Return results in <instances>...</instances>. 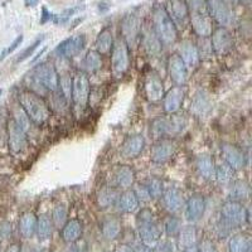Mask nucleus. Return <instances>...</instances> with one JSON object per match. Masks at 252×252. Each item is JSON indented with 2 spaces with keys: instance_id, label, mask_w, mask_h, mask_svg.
I'll return each instance as SVG.
<instances>
[{
  "instance_id": "obj_8",
  "label": "nucleus",
  "mask_w": 252,
  "mask_h": 252,
  "mask_svg": "<svg viewBox=\"0 0 252 252\" xmlns=\"http://www.w3.org/2000/svg\"><path fill=\"white\" fill-rule=\"evenodd\" d=\"M33 80L37 82V85L42 86L47 91L58 92L60 75L52 63L44 62L38 64L33 72Z\"/></svg>"
},
{
  "instance_id": "obj_23",
  "label": "nucleus",
  "mask_w": 252,
  "mask_h": 252,
  "mask_svg": "<svg viewBox=\"0 0 252 252\" xmlns=\"http://www.w3.org/2000/svg\"><path fill=\"white\" fill-rule=\"evenodd\" d=\"M8 145L12 153H20L27 145V134L13 119L8 121Z\"/></svg>"
},
{
  "instance_id": "obj_15",
  "label": "nucleus",
  "mask_w": 252,
  "mask_h": 252,
  "mask_svg": "<svg viewBox=\"0 0 252 252\" xmlns=\"http://www.w3.org/2000/svg\"><path fill=\"white\" fill-rule=\"evenodd\" d=\"M166 68L169 77L177 86H184L188 81V68L186 67L182 58L178 56V53H173L168 58L166 62Z\"/></svg>"
},
{
  "instance_id": "obj_48",
  "label": "nucleus",
  "mask_w": 252,
  "mask_h": 252,
  "mask_svg": "<svg viewBox=\"0 0 252 252\" xmlns=\"http://www.w3.org/2000/svg\"><path fill=\"white\" fill-rule=\"evenodd\" d=\"M42 40H43V38H39V39H37L34 42V43L32 44V47H28V48L26 49V51L22 53V56H20L19 58L17 60V62H22V61L27 60L28 57H31V55H33V52L35 51V49L38 48V46H39L40 43H42Z\"/></svg>"
},
{
  "instance_id": "obj_4",
  "label": "nucleus",
  "mask_w": 252,
  "mask_h": 252,
  "mask_svg": "<svg viewBox=\"0 0 252 252\" xmlns=\"http://www.w3.org/2000/svg\"><path fill=\"white\" fill-rule=\"evenodd\" d=\"M187 120L184 116L181 115L172 114L169 118H158L153 120L150 126V132H152L154 139L172 138L174 135L182 132V130L186 127Z\"/></svg>"
},
{
  "instance_id": "obj_19",
  "label": "nucleus",
  "mask_w": 252,
  "mask_h": 252,
  "mask_svg": "<svg viewBox=\"0 0 252 252\" xmlns=\"http://www.w3.org/2000/svg\"><path fill=\"white\" fill-rule=\"evenodd\" d=\"M161 199H163L164 208L170 215L181 212L182 209L184 208V204H186L183 193H182L181 189L175 188V187H169V188L164 189Z\"/></svg>"
},
{
  "instance_id": "obj_6",
  "label": "nucleus",
  "mask_w": 252,
  "mask_h": 252,
  "mask_svg": "<svg viewBox=\"0 0 252 252\" xmlns=\"http://www.w3.org/2000/svg\"><path fill=\"white\" fill-rule=\"evenodd\" d=\"M90 92H91V86H90V80L86 72H76L75 76L72 77L71 94V101L73 102L76 109L83 110L87 106L90 100Z\"/></svg>"
},
{
  "instance_id": "obj_3",
  "label": "nucleus",
  "mask_w": 252,
  "mask_h": 252,
  "mask_svg": "<svg viewBox=\"0 0 252 252\" xmlns=\"http://www.w3.org/2000/svg\"><path fill=\"white\" fill-rule=\"evenodd\" d=\"M136 223L143 245L148 247H155V245L160 241L161 231L152 211L148 208L141 209L136 218Z\"/></svg>"
},
{
  "instance_id": "obj_44",
  "label": "nucleus",
  "mask_w": 252,
  "mask_h": 252,
  "mask_svg": "<svg viewBox=\"0 0 252 252\" xmlns=\"http://www.w3.org/2000/svg\"><path fill=\"white\" fill-rule=\"evenodd\" d=\"M13 120H14V123L27 134V131L29 130V126H31V120H29L27 114L23 111V109L20 106L14 110V119H13Z\"/></svg>"
},
{
  "instance_id": "obj_12",
  "label": "nucleus",
  "mask_w": 252,
  "mask_h": 252,
  "mask_svg": "<svg viewBox=\"0 0 252 252\" xmlns=\"http://www.w3.org/2000/svg\"><path fill=\"white\" fill-rule=\"evenodd\" d=\"M144 92H145V97L150 102H159L164 97V85L161 81L160 76L158 75L157 72L150 71L145 75L144 80Z\"/></svg>"
},
{
  "instance_id": "obj_14",
  "label": "nucleus",
  "mask_w": 252,
  "mask_h": 252,
  "mask_svg": "<svg viewBox=\"0 0 252 252\" xmlns=\"http://www.w3.org/2000/svg\"><path fill=\"white\" fill-rule=\"evenodd\" d=\"M177 28L184 29L189 22V8L186 0H169L165 9Z\"/></svg>"
},
{
  "instance_id": "obj_26",
  "label": "nucleus",
  "mask_w": 252,
  "mask_h": 252,
  "mask_svg": "<svg viewBox=\"0 0 252 252\" xmlns=\"http://www.w3.org/2000/svg\"><path fill=\"white\" fill-rule=\"evenodd\" d=\"M190 112L197 118H206L207 115L212 110V102L208 94L204 91L199 90L194 94L190 102Z\"/></svg>"
},
{
  "instance_id": "obj_45",
  "label": "nucleus",
  "mask_w": 252,
  "mask_h": 252,
  "mask_svg": "<svg viewBox=\"0 0 252 252\" xmlns=\"http://www.w3.org/2000/svg\"><path fill=\"white\" fill-rule=\"evenodd\" d=\"M181 228H182L181 220H178V218L173 217V216L166 218L165 222H164V229H165V233L168 236H170V237L177 236L178 233H179V231H181Z\"/></svg>"
},
{
  "instance_id": "obj_24",
  "label": "nucleus",
  "mask_w": 252,
  "mask_h": 252,
  "mask_svg": "<svg viewBox=\"0 0 252 252\" xmlns=\"http://www.w3.org/2000/svg\"><path fill=\"white\" fill-rule=\"evenodd\" d=\"M135 170L130 165H119L114 172V184L115 188L123 189H131L135 183Z\"/></svg>"
},
{
  "instance_id": "obj_47",
  "label": "nucleus",
  "mask_w": 252,
  "mask_h": 252,
  "mask_svg": "<svg viewBox=\"0 0 252 252\" xmlns=\"http://www.w3.org/2000/svg\"><path fill=\"white\" fill-rule=\"evenodd\" d=\"M135 195L138 197L139 202H149L152 201V198H150L149 192H148V189H146L145 184H138L136 188L134 189Z\"/></svg>"
},
{
  "instance_id": "obj_9",
  "label": "nucleus",
  "mask_w": 252,
  "mask_h": 252,
  "mask_svg": "<svg viewBox=\"0 0 252 252\" xmlns=\"http://www.w3.org/2000/svg\"><path fill=\"white\" fill-rule=\"evenodd\" d=\"M177 152V144L172 138L158 139L150 149V159L155 164H165Z\"/></svg>"
},
{
  "instance_id": "obj_35",
  "label": "nucleus",
  "mask_w": 252,
  "mask_h": 252,
  "mask_svg": "<svg viewBox=\"0 0 252 252\" xmlns=\"http://www.w3.org/2000/svg\"><path fill=\"white\" fill-rule=\"evenodd\" d=\"M197 238V229H195L194 226L189 224V226H184L183 228H181V231L178 233V244H179L181 249L186 250L188 247L195 246Z\"/></svg>"
},
{
  "instance_id": "obj_11",
  "label": "nucleus",
  "mask_w": 252,
  "mask_h": 252,
  "mask_svg": "<svg viewBox=\"0 0 252 252\" xmlns=\"http://www.w3.org/2000/svg\"><path fill=\"white\" fill-rule=\"evenodd\" d=\"M211 44H212L213 53L217 56H224L232 51L233 38L229 31L223 27H218L211 34Z\"/></svg>"
},
{
  "instance_id": "obj_59",
  "label": "nucleus",
  "mask_w": 252,
  "mask_h": 252,
  "mask_svg": "<svg viewBox=\"0 0 252 252\" xmlns=\"http://www.w3.org/2000/svg\"><path fill=\"white\" fill-rule=\"evenodd\" d=\"M241 1H242V3H247V4L250 3V0H241Z\"/></svg>"
},
{
  "instance_id": "obj_22",
  "label": "nucleus",
  "mask_w": 252,
  "mask_h": 252,
  "mask_svg": "<svg viewBox=\"0 0 252 252\" xmlns=\"http://www.w3.org/2000/svg\"><path fill=\"white\" fill-rule=\"evenodd\" d=\"M145 146V139L143 135L134 134L130 135L125 139V141L121 145V155L125 159H134L141 154Z\"/></svg>"
},
{
  "instance_id": "obj_10",
  "label": "nucleus",
  "mask_w": 252,
  "mask_h": 252,
  "mask_svg": "<svg viewBox=\"0 0 252 252\" xmlns=\"http://www.w3.org/2000/svg\"><path fill=\"white\" fill-rule=\"evenodd\" d=\"M206 1L208 14L211 15V18H213L223 28L232 26L235 19H233L232 12L226 1L223 0H206Z\"/></svg>"
},
{
  "instance_id": "obj_29",
  "label": "nucleus",
  "mask_w": 252,
  "mask_h": 252,
  "mask_svg": "<svg viewBox=\"0 0 252 252\" xmlns=\"http://www.w3.org/2000/svg\"><path fill=\"white\" fill-rule=\"evenodd\" d=\"M83 232L82 222L80 220H67L64 226L62 227V240L66 244H75L81 238Z\"/></svg>"
},
{
  "instance_id": "obj_17",
  "label": "nucleus",
  "mask_w": 252,
  "mask_h": 252,
  "mask_svg": "<svg viewBox=\"0 0 252 252\" xmlns=\"http://www.w3.org/2000/svg\"><path fill=\"white\" fill-rule=\"evenodd\" d=\"M224 163L228 164L233 170H241L246 166V155L244 150L233 144L224 143L220 148Z\"/></svg>"
},
{
  "instance_id": "obj_51",
  "label": "nucleus",
  "mask_w": 252,
  "mask_h": 252,
  "mask_svg": "<svg viewBox=\"0 0 252 252\" xmlns=\"http://www.w3.org/2000/svg\"><path fill=\"white\" fill-rule=\"evenodd\" d=\"M22 42H23V35H19V37H18L17 39H15L14 42H13V43H12V46L9 47V48L6 49L5 52H4L3 57H4V56H5V55H8V53H12V52L14 51L15 48H18V46H19V44L22 43Z\"/></svg>"
},
{
  "instance_id": "obj_18",
  "label": "nucleus",
  "mask_w": 252,
  "mask_h": 252,
  "mask_svg": "<svg viewBox=\"0 0 252 252\" xmlns=\"http://www.w3.org/2000/svg\"><path fill=\"white\" fill-rule=\"evenodd\" d=\"M141 26L140 20L136 15L127 14L121 22V32H123V39L125 40L127 47L135 46L136 40L140 35Z\"/></svg>"
},
{
  "instance_id": "obj_2",
  "label": "nucleus",
  "mask_w": 252,
  "mask_h": 252,
  "mask_svg": "<svg viewBox=\"0 0 252 252\" xmlns=\"http://www.w3.org/2000/svg\"><path fill=\"white\" fill-rule=\"evenodd\" d=\"M153 28L164 46H172L178 38V29L166 13L165 8L157 5L153 10Z\"/></svg>"
},
{
  "instance_id": "obj_52",
  "label": "nucleus",
  "mask_w": 252,
  "mask_h": 252,
  "mask_svg": "<svg viewBox=\"0 0 252 252\" xmlns=\"http://www.w3.org/2000/svg\"><path fill=\"white\" fill-rule=\"evenodd\" d=\"M42 10H43V15H42V19H40V23H46L47 20H51L52 14L48 12V10H47L46 8H43V9H42Z\"/></svg>"
},
{
  "instance_id": "obj_40",
  "label": "nucleus",
  "mask_w": 252,
  "mask_h": 252,
  "mask_svg": "<svg viewBox=\"0 0 252 252\" xmlns=\"http://www.w3.org/2000/svg\"><path fill=\"white\" fill-rule=\"evenodd\" d=\"M236 170H233L227 163L216 164V177L215 179L220 184H229L233 181Z\"/></svg>"
},
{
  "instance_id": "obj_20",
  "label": "nucleus",
  "mask_w": 252,
  "mask_h": 252,
  "mask_svg": "<svg viewBox=\"0 0 252 252\" xmlns=\"http://www.w3.org/2000/svg\"><path fill=\"white\" fill-rule=\"evenodd\" d=\"M204 212H206V199L203 195H192L184 204V215L187 220L190 223L198 222L203 217Z\"/></svg>"
},
{
  "instance_id": "obj_58",
  "label": "nucleus",
  "mask_w": 252,
  "mask_h": 252,
  "mask_svg": "<svg viewBox=\"0 0 252 252\" xmlns=\"http://www.w3.org/2000/svg\"><path fill=\"white\" fill-rule=\"evenodd\" d=\"M184 252H199V251H198L197 246H192V247H188V249L184 250Z\"/></svg>"
},
{
  "instance_id": "obj_5",
  "label": "nucleus",
  "mask_w": 252,
  "mask_h": 252,
  "mask_svg": "<svg viewBox=\"0 0 252 252\" xmlns=\"http://www.w3.org/2000/svg\"><path fill=\"white\" fill-rule=\"evenodd\" d=\"M111 71L112 75L116 78H121L125 76L130 66L129 47L123 38H119L114 42L111 49Z\"/></svg>"
},
{
  "instance_id": "obj_37",
  "label": "nucleus",
  "mask_w": 252,
  "mask_h": 252,
  "mask_svg": "<svg viewBox=\"0 0 252 252\" xmlns=\"http://www.w3.org/2000/svg\"><path fill=\"white\" fill-rule=\"evenodd\" d=\"M229 252H250L251 237L247 233H237L229 240Z\"/></svg>"
},
{
  "instance_id": "obj_50",
  "label": "nucleus",
  "mask_w": 252,
  "mask_h": 252,
  "mask_svg": "<svg viewBox=\"0 0 252 252\" xmlns=\"http://www.w3.org/2000/svg\"><path fill=\"white\" fill-rule=\"evenodd\" d=\"M12 236V224L9 222H3L0 224V238L6 240Z\"/></svg>"
},
{
  "instance_id": "obj_56",
  "label": "nucleus",
  "mask_w": 252,
  "mask_h": 252,
  "mask_svg": "<svg viewBox=\"0 0 252 252\" xmlns=\"http://www.w3.org/2000/svg\"><path fill=\"white\" fill-rule=\"evenodd\" d=\"M38 3H39V0H24L26 6H35L38 5Z\"/></svg>"
},
{
  "instance_id": "obj_7",
  "label": "nucleus",
  "mask_w": 252,
  "mask_h": 252,
  "mask_svg": "<svg viewBox=\"0 0 252 252\" xmlns=\"http://www.w3.org/2000/svg\"><path fill=\"white\" fill-rule=\"evenodd\" d=\"M249 220L247 211L241 202L227 201L220 208V220L229 228H237Z\"/></svg>"
},
{
  "instance_id": "obj_34",
  "label": "nucleus",
  "mask_w": 252,
  "mask_h": 252,
  "mask_svg": "<svg viewBox=\"0 0 252 252\" xmlns=\"http://www.w3.org/2000/svg\"><path fill=\"white\" fill-rule=\"evenodd\" d=\"M119 192L118 188L115 187H103L97 192V203L101 208H109V207L114 206L119 199Z\"/></svg>"
},
{
  "instance_id": "obj_28",
  "label": "nucleus",
  "mask_w": 252,
  "mask_h": 252,
  "mask_svg": "<svg viewBox=\"0 0 252 252\" xmlns=\"http://www.w3.org/2000/svg\"><path fill=\"white\" fill-rule=\"evenodd\" d=\"M195 166L203 179L206 181H215L216 177V163L211 155L202 154L197 158L195 160Z\"/></svg>"
},
{
  "instance_id": "obj_13",
  "label": "nucleus",
  "mask_w": 252,
  "mask_h": 252,
  "mask_svg": "<svg viewBox=\"0 0 252 252\" xmlns=\"http://www.w3.org/2000/svg\"><path fill=\"white\" fill-rule=\"evenodd\" d=\"M187 87L184 86H174L169 91L164 94L163 97V107L164 111L168 115L177 114L182 109V105L184 102V98L187 96Z\"/></svg>"
},
{
  "instance_id": "obj_39",
  "label": "nucleus",
  "mask_w": 252,
  "mask_h": 252,
  "mask_svg": "<svg viewBox=\"0 0 252 252\" xmlns=\"http://www.w3.org/2000/svg\"><path fill=\"white\" fill-rule=\"evenodd\" d=\"M83 66L87 73H96L102 68V57L98 52L90 51L83 61Z\"/></svg>"
},
{
  "instance_id": "obj_49",
  "label": "nucleus",
  "mask_w": 252,
  "mask_h": 252,
  "mask_svg": "<svg viewBox=\"0 0 252 252\" xmlns=\"http://www.w3.org/2000/svg\"><path fill=\"white\" fill-rule=\"evenodd\" d=\"M198 251L199 252H217V249H216L215 244H213L212 241L206 238L201 242L199 247H198Z\"/></svg>"
},
{
  "instance_id": "obj_36",
  "label": "nucleus",
  "mask_w": 252,
  "mask_h": 252,
  "mask_svg": "<svg viewBox=\"0 0 252 252\" xmlns=\"http://www.w3.org/2000/svg\"><path fill=\"white\" fill-rule=\"evenodd\" d=\"M53 222H52L51 217L47 215H40L37 217V233L38 238L40 241H47L52 237L53 235Z\"/></svg>"
},
{
  "instance_id": "obj_53",
  "label": "nucleus",
  "mask_w": 252,
  "mask_h": 252,
  "mask_svg": "<svg viewBox=\"0 0 252 252\" xmlns=\"http://www.w3.org/2000/svg\"><path fill=\"white\" fill-rule=\"evenodd\" d=\"M115 252H134L131 247H129L127 245H120V246L116 247Z\"/></svg>"
},
{
  "instance_id": "obj_31",
  "label": "nucleus",
  "mask_w": 252,
  "mask_h": 252,
  "mask_svg": "<svg viewBox=\"0 0 252 252\" xmlns=\"http://www.w3.org/2000/svg\"><path fill=\"white\" fill-rule=\"evenodd\" d=\"M118 206L119 208L125 213H134L139 209V202L138 197L135 195L134 190L132 189H126L123 193H120L118 199Z\"/></svg>"
},
{
  "instance_id": "obj_21",
  "label": "nucleus",
  "mask_w": 252,
  "mask_h": 252,
  "mask_svg": "<svg viewBox=\"0 0 252 252\" xmlns=\"http://www.w3.org/2000/svg\"><path fill=\"white\" fill-rule=\"evenodd\" d=\"M178 51H179L178 56L182 58L188 71H193V69L197 68L199 62H201V58H199L197 46L193 43L192 40H182Z\"/></svg>"
},
{
  "instance_id": "obj_33",
  "label": "nucleus",
  "mask_w": 252,
  "mask_h": 252,
  "mask_svg": "<svg viewBox=\"0 0 252 252\" xmlns=\"http://www.w3.org/2000/svg\"><path fill=\"white\" fill-rule=\"evenodd\" d=\"M94 46H96V52H98L101 56L110 55L112 46H114V37H112L111 29H102L96 38Z\"/></svg>"
},
{
  "instance_id": "obj_27",
  "label": "nucleus",
  "mask_w": 252,
  "mask_h": 252,
  "mask_svg": "<svg viewBox=\"0 0 252 252\" xmlns=\"http://www.w3.org/2000/svg\"><path fill=\"white\" fill-rule=\"evenodd\" d=\"M85 44H86L85 35H75V37L68 38L63 43H61L60 47H58V51L64 57L72 58L80 55V52L82 51Z\"/></svg>"
},
{
  "instance_id": "obj_1",
  "label": "nucleus",
  "mask_w": 252,
  "mask_h": 252,
  "mask_svg": "<svg viewBox=\"0 0 252 252\" xmlns=\"http://www.w3.org/2000/svg\"><path fill=\"white\" fill-rule=\"evenodd\" d=\"M18 100H19L20 107L26 112L29 120L35 125H43L51 116V110L47 102L35 92L29 91V90L22 91L18 96Z\"/></svg>"
},
{
  "instance_id": "obj_55",
  "label": "nucleus",
  "mask_w": 252,
  "mask_h": 252,
  "mask_svg": "<svg viewBox=\"0 0 252 252\" xmlns=\"http://www.w3.org/2000/svg\"><path fill=\"white\" fill-rule=\"evenodd\" d=\"M5 252H22V250H20L19 245L14 244V245H10V246L8 247V250H6Z\"/></svg>"
},
{
  "instance_id": "obj_16",
  "label": "nucleus",
  "mask_w": 252,
  "mask_h": 252,
  "mask_svg": "<svg viewBox=\"0 0 252 252\" xmlns=\"http://www.w3.org/2000/svg\"><path fill=\"white\" fill-rule=\"evenodd\" d=\"M189 22L195 34L199 38H209L213 32L212 18L209 17L208 12H190L189 13Z\"/></svg>"
},
{
  "instance_id": "obj_25",
  "label": "nucleus",
  "mask_w": 252,
  "mask_h": 252,
  "mask_svg": "<svg viewBox=\"0 0 252 252\" xmlns=\"http://www.w3.org/2000/svg\"><path fill=\"white\" fill-rule=\"evenodd\" d=\"M141 39H143L144 51L146 52V55L149 56V57H158V56L160 55L161 49H163V44H161L160 39L158 38L153 27L144 29Z\"/></svg>"
},
{
  "instance_id": "obj_42",
  "label": "nucleus",
  "mask_w": 252,
  "mask_h": 252,
  "mask_svg": "<svg viewBox=\"0 0 252 252\" xmlns=\"http://www.w3.org/2000/svg\"><path fill=\"white\" fill-rule=\"evenodd\" d=\"M146 189L149 192L150 198L152 199H158V198H161L164 192V183L159 179V178H150L149 181L145 183Z\"/></svg>"
},
{
  "instance_id": "obj_54",
  "label": "nucleus",
  "mask_w": 252,
  "mask_h": 252,
  "mask_svg": "<svg viewBox=\"0 0 252 252\" xmlns=\"http://www.w3.org/2000/svg\"><path fill=\"white\" fill-rule=\"evenodd\" d=\"M134 252H152L150 251V247L145 246V245H139L135 250H132Z\"/></svg>"
},
{
  "instance_id": "obj_30",
  "label": "nucleus",
  "mask_w": 252,
  "mask_h": 252,
  "mask_svg": "<svg viewBox=\"0 0 252 252\" xmlns=\"http://www.w3.org/2000/svg\"><path fill=\"white\" fill-rule=\"evenodd\" d=\"M229 184L231 187L228 190V201L244 202L249 199L250 194H251L249 182L244 181V179H237V181H232Z\"/></svg>"
},
{
  "instance_id": "obj_41",
  "label": "nucleus",
  "mask_w": 252,
  "mask_h": 252,
  "mask_svg": "<svg viewBox=\"0 0 252 252\" xmlns=\"http://www.w3.org/2000/svg\"><path fill=\"white\" fill-rule=\"evenodd\" d=\"M67 216H68V209L64 204L60 203L56 204L53 211H52L51 220L53 222V226L57 227V228H62L64 226V223L67 222Z\"/></svg>"
},
{
  "instance_id": "obj_43",
  "label": "nucleus",
  "mask_w": 252,
  "mask_h": 252,
  "mask_svg": "<svg viewBox=\"0 0 252 252\" xmlns=\"http://www.w3.org/2000/svg\"><path fill=\"white\" fill-rule=\"evenodd\" d=\"M58 91H61L62 96L67 101H71L72 94V77L69 75H63L58 81Z\"/></svg>"
},
{
  "instance_id": "obj_38",
  "label": "nucleus",
  "mask_w": 252,
  "mask_h": 252,
  "mask_svg": "<svg viewBox=\"0 0 252 252\" xmlns=\"http://www.w3.org/2000/svg\"><path fill=\"white\" fill-rule=\"evenodd\" d=\"M102 235L106 240H115L121 232V222L116 217H109L102 222Z\"/></svg>"
},
{
  "instance_id": "obj_60",
  "label": "nucleus",
  "mask_w": 252,
  "mask_h": 252,
  "mask_svg": "<svg viewBox=\"0 0 252 252\" xmlns=\"http://www.w3.org/2000/svg\"><path fill=\"white\" fill-rule=\"evenodd\" d=\"M40 252H48V251H47V250H43V251H40Z\"/></svg>"
},
{
  "instance_id": "obj_32",
  "label": "nucleus",
  "mask_w": 252,
  "mask_h": 252,
  "mask_svg": "<svg viewBox=\"0 0 252 252\" xmlns=\"http://www.w3.org/2000/svg\"><path fill=\"white\" fill-rule=\"evenodd\" d=\"M37 231V216L33 212H26L19 220V232L24 238H32Z\"/></svg>"
},
{
  "instance_id": "obj_57",
  "label": "nucleus",
  "mask_w": 252,
  "mask_h": 252,
  "mask_svg": "<svg viewBox=\"0 0 252 252\" xmlns=\"http://www.w3.org/2000/svg\"><path fill=\"white\" fill-rule=\"evenodd\" d=\"M67 252H85V251H83L82 247H80V246H73V247H71V249H69Z\"/></svg>"
},
{
  "instance_id": "obj_46",
  "label": "nucleus",
  "mask_w": 252,
  "mask_h": 252,
  "mask_svg": "<svg viewBox=\"0 0 252 252\" xmlns=\"http://www.w3.org/2000/svg\"><path fill=\"white\" fill-rule=\"evenodd\" d=\"M187 5L190 12H208L206 0H188Z\"/></svg>"
}]
</instances>
